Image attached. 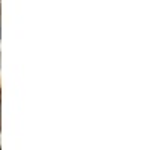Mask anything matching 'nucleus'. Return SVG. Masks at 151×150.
Wrapping results in <instances>:
<instances>
[{
    "label": "nucleus",
    "mask_w": 151,
    "mask_h": 150,
    "mask_svg": "<svg viewBox=\"0 0 151 150\" xmlns=\"http://www.w3.org/2000/svg\"><path fill=\"white\" fill-rule=\"evenodd\" d=\"M0 146H2V133H0Z\"/></svg>",
    "instance_id": "obj_1"
},
{
    "label": "nucleus",
    "mask_w": 151,
    "mask_h": 150,
    "mask_svg": "<svg viewBox=\"0 0 151 150\" xmlns=\"http://www.w3.org/2000/svg\"><path fill=\"white\" fill-rule=\"evenodd\" d=\"M0 117H2V106H0Z\"/></svg>",
    "instance_id": "obj_2"
}]
</instances>
